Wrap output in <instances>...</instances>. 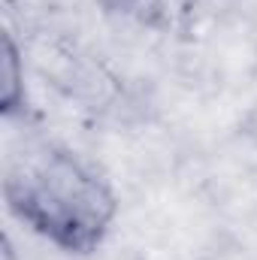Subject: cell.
<instances>
[{"label": "cell", "mask_w": 257, "mask_h": 260, "mask_svg": "<svg viewBox=\"0 0 257 260\" xmlns=\"http://www.w3.org/2000/svg\"><path fill=\"white\" fill-rule=\"evenodd\" d=\"M3 200L21 227L70 257L100 251L121 212L112 182L88 157L43 136L9 148Z\"/></svg>", "instance_id": "obj_1"}, {"label": "cell", "mask_w": 257, "mask_h": 260, "mask_svg": "<svg viewBox=\"0 0 257 260\" xmlns=\"http://www.w3.org/2000/svg\"><path fill=\"white\" fill-rule=\"evenodd\" d=\"M0 112L6 121L27 118L30 100H27V85H24V52L15 43V37L6 30L3 34V91H0Z\"/></svg>", "instance_id": "obj_2"}, {"label": "cell", "mask_w": 257, "mask_h": 260, "mask_svg": "<svg viewBox=\"0 0 257 260\" xmlns=\"http://www.w3.org/2000/svg\"><path fill=\"white\" fill-rule=\"evenodd\" d=\"M106 12H118L142 27H167V0H106Z\"/></svg>", "instance_id": "obj_3"}]
</instances>
